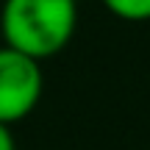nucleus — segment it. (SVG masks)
Segmentation results:
<instances>
[{"instance_id": "1", "label": "nucleus", "mask_w": 150, "mask_h": 150, "mask_svg": "<svg viewBox=\"0 0 150 150\" xmlns=\"http://www.w3.org/2000/svg\"><path fill=\"white\" fill-rule=\"evenodd\" d=\"M75 0H3L0 33L6 47L42 61L61 53L75 36Z\"/></svg>"}, {"instance_id": "2", "label": "nucleus", "mask_w": 150, "mask_h": 150, "mask_svg": "<svg viewBox=\"0 0 150 150\" xmlns=\"http://www.w3.org/2000/svg\"><path fill=\"white\" fill-rule=\"evenodd\" d=\"M45 89L39 61L11 47H0V122L14 125L36 108Z\"/></svg>"}, {"instance_id": "3", "label": "nucleus", "mask_w": 150, "mask_h": 150, "mask_svg": "<svg viewBox=\"0 0 150 150\" xmlns=\"http://www.w3.org/2000/svg\"><path fill=\"white\" fill-rule=\"evenodd\" d=\"M108 11L128 22H145L150 20V0H103Z\"/></svg>"}, {"instance_id": "4", "label": "nucleus", "mask_w": 150, "mask_h": 150, "mask_svg": "<svg viewBox=\"0 0 150 150\" xmlns=\"http://www.w3.org/2000/svg\"><path fill=\"white\" fill-rule=\"evenodd\" d=\"M0 150H17V142L11 136V125L0 122Z\"/></svg>"}]
</instances>
